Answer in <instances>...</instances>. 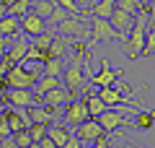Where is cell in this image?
I'll use <instances>...</instances> for the list:
<instances>
[{
    "instance_id": "cell-1",
    "label": "cell",
    "mask_w": 155,
    "mask_h": 148,
    "mask_svg": "<svg viewBox=\"0 0 155 148\" xmlns=\"http://www.w3.org/2000/svg\"><path fill=\"white\" fill-rule=\"evenodd\" d=\"M85 52H88V47H85L83 42H75V55H72L70 65H65V70H62V86L67 88V91L78 93L80 96V91H83L85 86V73H83V65H85Z\"/></svg>"
},
{
    "instance_id": "cell-2",
    "label": "cell",
    "mask_w": 155,
    "mask_h": 148,
    "mask_svg": "<svg viewBox=\"0 0 155 148\" xmlns=\"http://www.w3.org/2000/svg\"><path fill=\"white\" fill-rule=\"evenodd\" d=\"M147 29H150L147 11H140V13H137V18H134L132 31H129V34H127V39H124V55H127L129 60H137V57L142 55L145 34H147Z\"/></svg>"
},
{
    "instance_id": "cell-3",
    "label": "cell",
    "mask_w": 155,
    "mask_h": 148,
    "mask_svg": "<svg viewBox=\"0 0 155 148\" xmlns=\"http://www.w3.org/2000/svg\"><path fill=\"white\" fill-rule=\"evenodd\" d=\"M54 34H62L67 39H91V26L80 16H67L62 23L54 26Z\"/></svg>"
},
{
    "instance_id": "cell-4",
    "label": "cell",
    "mask_w": 155,
    "mask_h": 148,
    "mask_svg": "<svg viewBox=\"0 0 155 148\" xmlns=\"http://www.w3.org/2000/svg\"><path fill=\"white\" fill-rule=\"evenodd\" d=\"M96 122H98L101 127H104V132L106 135H114L116 130H122L124 125H129V117L124 115V109H119V107H114V109H106L104 115H98L96 117Z\"/></svg>"
},
{
    "instance_id": "cell-5",
    "label": "cell",
    "mask_w": 155,
    "mask_h": 148,
    "mask_svg": "<svg viewBox=\"0 0 155 148\" xmlns=\"http://www.w3.org/2000/svg\"><path fill=\"white\" fill-rule=\"evenodd\" d=\"M39 76L41 73H36V70H28L23 65H13L8 70V88H34Z\"/></svg>"
},
{
    "instance_id": "cell-6",
    "label": "cell",
    "mask_w": 155,
    "mask_h": 148,
    "mask_svg": "<svg viewBox=\"0 0 155 148\" xmlns=\"http://www.w3.org/2000/svg\"><path fill=\"white\" fill-rule=\"evenodd\" d=\"M72 135H75L78 140L83 143V146H96V143H98L101 138L106 135V132H104V127H101L98 122H96L93 117H91V120L80 122V125L75 127V132H72Z\"/></svg>"
},
{
    "instance_id": "cell-7",
    "label": "cell",
    "mask_w": 155,
    "mask_h": 148,
    "mask_svg": "<svg viewBox=\"0 0 155 148\" xmlns=\"http://www.w3.org/2000/svg\"><path fill=\"white\" fill-rule=\"evenodd\" d=\"M109 39H122L119 34H116V29L111 26L109 18H96L91 16V42H93V47L98 42H109Z\"/></svg>"
},
{
    "instance_id": "cell-8",
    "label": "cell",
    "mask_w": 155,
    "mask_h": 148,
    "mask_svg": "<svg viewBox=\"0 0 155 148\" xmlns=\"http://www.w3.org/2000/svg\"><path fill=\"white\" fill-rule=\"evenodd\" d=\"M62 120H65L67 127H78L80 122L91 120L88 107H85V99H75L72 104H65V109H62Z\"/></svg>"
},
{
    "instance_id": "cell-9",
    "label": "cell",
    "mask_w": 155,
    "mask_h": 148,
    "mask_svg": "<svg viewBox=\"0 0 155 148\" xmlns=\"http://www.w3.org/2000/svg\"><path fill=\"white\" fill-rule=\"evenodd\" d=\"M122 68H116V70H111V65H109V60L106 57H101V73H96V76H91L88 81L93 83V86H98V88H106V86H114L116 83V78L122 76Z\"/></svg>"
},
{
    "instance_id": "cell-10",
    "label": "cell",
    "mask_w": 155,
    "mask_h": 148,
    "mask_svg": "<svg viewBox=\"0 0 155 148\" xmlns=\"http://www.w3.org/2000/svg\"><path fill=\"white\" fill-rule=\"evenodd\" d=\"M75 99H78V93H72V91H67L65 86H60V88H52L49 93H44V96H41V104L52 107V109H60V107H65V104H72Z\"/></svg>"
},
{
    "instance_id": "cell-11",
    "label": "cell",
    "mask_w": 155,
    "mask_h": 148,
    "mask_svg": "<svg viewBox=\"0 0 155 148\" xmlns=\"http://www.w3.org/2000/svg\"><path fill=\"white\" fill-rule=\"evenodd\" d=\"M26 115L31 117V122H39V125H52L57 117H62L60 109H52V107H47V104H34V107H28Z\"/></svg>"
},
{
    "instance_id": "cell-12",
    "label": "cell",
    "mask_w": 155,
    "mask_h": 148,
    "mask_svg": "<svg viewBox=\"0 0 155 148\" xmlns=\"http://www.w3.org/2000/svg\"><path fill=\"white\" fill-rule=\"evenodd\" d=\"M8 104L16 109H28L36 104V96L31 88H8Z\"/></svg>"
},
{
    "instance_id": "cell-13",
    "label": "cell",
    "mask_w": 155,
    "mask_h": 148,
    "mask_svg": "<svg viewBox=\"0 0 155 148\" xmlns=\"http://www.w3.org/2000/svg\"><path fill=\"white\" fill-rule=\"evenodd\" d=\"M98 99L104 101L106 107H109V109H114V107H132V104H129V99L124 96V93L119 91L116 86H106V88H101V91H98Z\"/></svg>"
},
{
    "instance_id": "cell-14",
    "label": "cell",
    "mask_w": 155,
    "mask_h": 148,
    "mask_svg": "<svg viewBox=\"0 0 155 148\" xmlns=\"http://www.w3.org/2000/svg\"><path fill=\"white\" fill-rule=\"evenodd\" d=\"M109 21H111V26L116 29V34H119L122 39H127V34L132 31V26H134V16L119 11V8H114V13L109 16Z\"/></svg>"
},
{
    "instance_id": "cell-15",
    "label": "cell",
    "mask_w": 155,
    "mask_h": 148,
    "mask_svg": "<svg viewBox=\"0 0 155 148\" xmlns=\"http://www.w3.org/2000/svg\"><path fill=\"white\" fill-rule=\"evenodd\" d=\"M28 44H31V42H28V39L23 37V34H18V37H13V39H11V47H8V52H5V55L11 57V62H13V65H21V62L26 60Z\"/></svg>"
},
{
    "instance_id": "cell-16",
    "label": "cell",
    "mask_w": 155,
    "mask_h": 148,
    "mask_svg": "<svg viewBox=\"0 0 155 148\" xmlns=\"http://www.w3.org/2000/svg\"><path fill=\"white\" fill-rule=\"evenodd\" d=\"M21 31L26 34V37L34 39V37H39V34H44V31H47V21H44V18H39L36 13L28 11L26 16L21 18Z\"/></svg>"
},
{
    "instance_id": "cell-17",
    "label": "cell",
    "mask_w": 155,
    "mask_h": 148,
    "mask_svg": "<svg viewBox=\"0 0 155 148\" xmlns=\"http://www.w3.org/2000/svg\"><path fill=\"white\" fill-rule=\"evenodd\" d=\"M62 86V81L60 78H54V76H39V81H36V86H34V96H36V104H41V96L44 93H49L52 88H60Z\"/></svg>"
},
{
    "instance_id": "cell-18",
    "label": "cell",
    "mask_w": 155,
    "mask_h": 148,
    "mask_svg": "<svg viewBox=\"0 0 155 148\" xmlns=\"http://www.w3.org/2000/svg\"><path fill=\"white\" fill-rule=\"evenodd\" d=\"M72 44H75V39H67V37H62V34H54V39H52V44H49V57H65Z\"/></svg>"
},
{
    "instance_id": "cell-19",
    "label": "cell",
    "mask_w": 155,
    "mask_h": 148,
    "mask_svg": "<svg viewBox=\"0 0 155 148\" xmlns=\"http://www.w3.org/2000/svg\"><path fill=\"white\" fill-rule=\"evenodd\" d=\"M70 135H72V130H70L67 125H54V122L49 125V132H47V138H52V143H54L57 148H62V146H65Z\"/></svg>"
},
{
    "instance_id": "cell-20",
    "label": "cell",
    "mask_w": 155,
    "mask_h": 148,
    "mask_svg": "<svg viewBox=\"0 0 155 148\" xmlns=\"http://www.w3.org/2000/svg\"><path fill=\"white\" fill-rule=\"evenodd\" d=\"M114 8H116V0H101V3H93V5H91L88 11H83V13L96 16V18H109L111 13H114Z\"/></svg>"
},
{
    "instance_id": "cell-21",
    "label": "cell",
    "mask_w": 155,
    "mask_h": 148,
    "mask_svg": "<svg viewBox=\"0 0 155 148\" xmlns=\"http://www.w3.org/2000/svg\"><path fill=\"white\" fill-rule=\"evenodd\" d=\"M132 125L137 127V130H150V127L155 125V109H140V112H134Z\"/></svg>"
},
{
    "instance_id": "cell-22",
    "label": "cell",
    "mask_w": 155,
    "mask_h": 148,
    "mask_svg": "<svg viewBox=\"0 0 155 148\" xmlns=\"http://www.w3.org/2000/svg\"><path fill=\"white\" fill-rule=\"evenodd\" d=\"M18 31H21V21L18 18H13V16L0 18V37L13 39V37H18Z\"/></svg>"
},
{
    "instance_id": "cell-23",
    "label": "cell",
    "mask_w": 155,
    "mask_h": 148,
    "mask_svg": "<svg viewBox=\"0 0 155 148\" xmlns=\"http://www.w3.org/2000/svg\"><path fill=\"white\" fill-rule=\"evenodd\" d=\"M83 99H85V107H88V115L93 117V120H96V117H98V115H104L106 109H109V107H106L104 101H101V99H98V93H85Z\"/></svg>"
},
{
    "instance_id": "cell-24",
    "label": "cell",
    "mask_w": 155,
    "mask_h": 148,
    "mask_svg": "<svg viewBox=\"0 0 155 148\" xmlns=\"http://www.w3.org/2000/svg\"><path fill=\"white\" fill-rule=\"evenodd\" d=\"M54 8H57V3H49V0H34L31 3V13H36V16L44 18V21L54 13Z\"/></svg>"
},
{
    "instance_id": "cell-25",
    "label": "cell",
    "mask_w": 155,
    "mask_h": 148,
    "mask_svg": "<svg viewBox=\"0 0 155 148\" xmlns=\"http://www.w3.org/2000/svg\"><path fill=\"white\" fill-rule=\"evenodd\" d=\"M31 3H34V0H16L13 5H8V16H13V18L21 21V18L31 11Z\"/></svg>"
},
{
    "instance_id": "cell-26",
    "label": "cell",
    "mask_w": 155,
    "mask_h": 148,
    "mask_svg": "<svg viewBox=\"0 0 155 148\" xmlns=\"http://www.w3.org/2000/svg\"><path fill=\"white\" fill-rule=\"evenodd\" d=\"M116 8L124 11V13H129V16H134V18H137L140 11H145L142 0H116Z\"/></svg>"
},
{
    "instance_id": "cell-27",
    "label": "cell",
    "mask_w": 155,
    "mask_h": 148,
    "mask_svg": "<svg viewBox=\"0 0 155 148\" xmlns=\"http://www.w3.org/2000/svg\"><path fill=\"white\" fill-rule=\"evenodd\" d=\"M62 70H65V62H62V57H49V60L44 62V76H54V78H60Z\"/></svg>"
},
{
    "instance_id": "cell-28",
    "label": "cell",
    "mask_w": 155,
    "mask_h": 148,
    "mask_svg": "<svg viewBox=\"0 0 155 148\" xmlns=\"http://www.w3.org/2000/svg\"><path fill=\"white\" fill-rule=\"evenodd\" d=\"M52 39H54V29H47L44 34H39V37H34V39H31V44H34V47H39V49H49Z\"/></svg>"
},
{
    "instance_id": "cell-29",
    "label": "cell",
    "mask_w": 155,
    "mask_h": 148,
    "mask_svg": "<svg viewBox=\"0 0 155 148\" xmlns=\"http://www.w3.org/2000/svg\"><path fill=\"white\" fill-rule=\"evenodd\" d=\"M147 55H155V26H150L147 34H145V47L140 57H147Z\"/></svg>"
},
{
    "instance_id": "cell-30",
    "label": "cell",
    "mask_w": 155,
    "mask_h": 148,
    "mask_svg": "<svg viewBox=\"0 0 155 148\" xmlns=\"http://www.w3.org/2000/svg\"><path fill=\"white\" fill-rule=\"evenodd\" d=\"M28 132H31V140L39 143L41 138H47V132H49V125H39V122H34L31 127H28Z\"/></svg>"
},
{
    "instance_id": "cell-31",
    "label": "cell",
    "mask_w": 155,
    "mask_h": 148,
    "mask_svg": "<svg viewBox=\"0 0 155 148\" xmlns=\"http://www.w3.org/2000/svg\"><path fill=\"white\" fill-rule=\"evenodd\" d=\"M67 16H70V13H67L65 8H60V5H57V8H54V13H52V16L47 18V23H49V29H54L57 23H62V21L67 18Z\"/></svg>"
},
{
    "instance_id": "cell-32",
    "label": "cell",
    "mask_w": 155,
    "mask_h": 148,
    "mask_svg": "<svg viewBox=\"0 0 155 148\" xmlns=\"http://www.w3.org/2000/svg\"><path fill=\"white\" fill-rule=\"evenodd\" d=\"M13 140H16V146L18 148H28V146H31V132H28V130H18V132H13Z\"/></svg>"
},
{
    "instance_id": "cell-33",
    "label": "cell",
    "mask_w": 155,
    "mask_h": 148,
    "mask_svg": "<svg viewBox=\"0 0 155 148\" xmlns=\"http://www.w3.org/2000/svg\"><path fill=\"white\" fill-rule=\"evenodd\" d=\"M57 5H60V8H65V11L70 13V16H80V13H83V11H80V5H78L75 0H57Z\"/></svg>"
},
{
    "instance_id": "cell-34",
    "label": "cell",
    "mask_w": 155,
    "mask_h": 148,
    "mask_svg": "<svg viewBox=\"0 0 155 148\" xmlns=\"http://www.w3.org/2000/svg\"><path fill=\"white\" fill-rule=\"evenodd\" d=\"M13 132H11V125H8V117H5V112H3V117H0V138H11Z\"/></svg>"
},
{
    "instance_id": "cell-35",
    "label": "cell",
    "mask_w": 155,
    "mask_h": 148,
    "mask_svg": "<svg viewBox=\"0 0 155 148\" xmlns=\"http://www.w3.org/2000/svg\"><path fill=\"white\" fill-rule=\"evenodd\" d=\"M62 148H83V143L78 140L75 135H70V138H67V143H65V146H62Z\"/></svg>"
},
{
    "instance_id": "cell-36",
    "label": "cell",
    "mask_w": 155,
    "mask_h": 148,
    "mask_svg": "<svg viewBox=\"0 0 155 148\" xmlns=\"http://www.w3.org/2000/svg\"><path fill=\"white\" fill-rule=\"evenodd\" d=\"M0 148H18V146L13 140V135H11V138H0Z\"/></svg>"
},
{
    "instance_id": "cell-37",
    "label": "cell",
    "mask_w": 155,
    "mask_h": 148,
    "mask_svg": "<svg viewBox=\"0 0 155 148\" xmlns=\"http://www.w3.org/2000/svg\"><path fill=\"white\" fill-rule=\"evenodd\" d=\"M145 11H147V18H150V21H155V0H150Z\"/></svg>"
},
{
    "instance_id": "cell-38",
    "label": "cell",
    "mask_w": 155,
    "mask_h": 148,
    "mask_svg": "<svg viewBox=\"0 0 155 148\" xmlns=\"http://www.w3.org/2000/svg\"><path fill=\"white\" fill-rule=\"evenodd\" d=\"M8 47H11V39L0 37V55H5V52H8Z\"/></svg>"
},
{
    "instance_id": "cell-39",
    "label": "cell",
    "mask_w": 155,
    "mask_h": 148,
    "mask_svg": "<svg viewBox=\"0 0 155 148\" xmlns=\"http://www.w3.org/2000/svg\"><path fill=\"white\" fill-rule=\"evenodd\" d=\"M39 146H41V148H57L54 143H52V138H41V140H39Z\"/></svg>"
},
{
    "instance_id": "cell-40",
    "label": "cell",
    "mask_w": 155,
    "mask_h": 148,
    "mask_svg": "<svg viewBox=\"0 0 155 148\" xmlns=\"http://www.w3.org/2000/svg\"><path fill=\"white\" fill-rule=\"evenodd\" d=\"M0 104H8V88H0Z\"/></svg>"
},
{
    "instance_id": "cell-41",
    "label": "cell",
    "mask_w": 155,
    "mask_h": 148,
    "mask_svg": "<svg viewBox=\"0 0 155 148\" xmlns=\"http://www.w3.org/2000/svg\"><path fill=\"white\" fill-rule=\"evenodd\" d=\"M8 16V5H3V3H0V18H5Z\"/></svg>"
},
{
    "instance_id": "cell-42",
    "label": "cell",
    "mask_w": 155,
    "mask_h": 148,
    "mask_svg": "<svg viewBox=\"0 0 155 148\" xmlns=\"http://www.w3.org/2000/svg\"><path fill=\"white\" fill-rule=\"evenodd\" d=\"M0 88H8V76H0Z\"/></svg>"
},
{
    "instance_id": "cell-43",
    "label": "cell",
    "mask_w": 155,
    "mask_h": 148,
    "mask_svg": "<svg viewBox=\"0 0 155 148\" xmlns=\"http://www.w3.org/2000/svg\"><path fill=\"white\" fill-rule=\"evenodd\" d=\"M111 148H134V146H129V143H116V146H111Z\"/></svg>"
},
{
    "instance_id": "cell-44",
    "label": "cell",
    "mask_w": 155,
    "mask_h": 148,
    "mask_svg": "<svg viewBox=\"0 0 155 148\" xmlns=\"http://www.w3.org/2000/svg\"><path fill=\"white\" fill-rule=\"evenodd\" d=\"M0 3H3V5H13V3H16V0H0Z\"/></svg>"
},
{
    "instance_id": "cell-45",
    "label": "cell",
    "mask_w": 155,
    "mask_h": 148,
    "mask_svg": "<svg viewBox=\"0 0 155 148\" xmlns=\"http://www.w3.org/2000/svg\"><path fill=\"white\" fill-rule=\"evenodd\" d=\"M3 112H5V104H0V117H3Z\"/></svg>"
},
{
    "instance_id": "cell-46",
    "label": "cell",
    "mask_w": 155,
    "mask_h": 148,
    "mask_svg": "<svg viewBox=\"0 0 155 148\" xmlns=\"http://www.w3.org/2000/svg\"><path fill=\"white\" fill-rule=\"evenodd\" d=\"M28 148H41V146H39V143H31V146H28Z\"/></svg>"
},
{
    "instance_id": "cell-47",
    "label": "cell",
    "mask_w": 155,
    "mask_h": 148,
    "mask_svg": "<svg viewBox=\"0 0 155 148\" xmlns=\"http://www.w3.org/2000/svg\"><path fill=\"white\" fill-rule=\"evenodd\" d=\"M83 148H98V146H83Z\"/></svg>"
},
{
    "instance_id": "cell-48",
    "label": "cell",
    "mask_w": 155,
    "mask_h": 148,
    "mask_svg": "<svg viewBox=\"0 0 155 148\" xmlns=\"http://www.w3.org/2000/svg\"><path fill=\"white\" fill-rule=\"evenodd\" d=\"M150 26H155V21H150Z\"/></svg>"
},
{
    "instance_id": "cell-49",
    "label": "cell",
    "mask_w": 155,
    "mask_h": 148,
    "mask_svg": "<svg viewBox=\"0 0 155 148\" xmlns=\"http://www.w3.org/2000/svg\"><path fill=\"white\" fill-rule=\"evenodd\" d=\"M0 60H3V55H0Z\"/></svg>"
}]
</instances>
